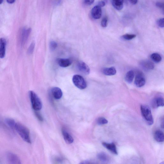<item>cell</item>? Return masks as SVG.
Returning a JSON list of instances; mask_svg holds the SVG:
<instances>
[{
  "label": "cell",
  "mask_w": 164,
  "mask_h": 164,
  "mask_svg": "<svg viewBox=\"0 0 164 164\" xmlns=\"http://www.w3.org/2000/svg\"><path fill=\"white\" fill-rule=\"evenodd\" d=\"M156 5L157 7L160 8V9H163L164 4L163 3L161 2H158L156 3Z\"/></svg>",
  "instance_id": "cell-31"
},
{
  "label": "cell",
  "mask_w": 164,
  "mask_h": 164,
  "mask_svg": "<svg viewBox=\"0 0 164 164\" xmlns=\"http://www.w3.org/2000/svg\"><path fill=\"white\" fill-rule=\"evenodd\" d=\"M97 157L98 159L103 162H108L109 160L108 156L104 152L99 153L97 155Z\"/></svg>",
  "instance_id": "cell-21"
},
{
  "label": "cell",
  "mask_w": 164,
  "mask_h": 164,
  "mask_svg": "<svg viewBox=\"0 0 164 164\" xmlns=\"http://www.w3.org/2000/svg\"><path fill=\"white\" fill-rule=\"evenodd\" d=\"M140 109L142 115L147 124L150 125H152L154 121L150 108L147 106L142 105Z\"/></svg>",
  "instance_id": "cell-3"
},
{
  "label": "cell",
  "mask_w": 164,
  "mask_h": 164,
  "mask_svg": "<svg viewBox=\"0 0 164 164\" xmlns=\"http://www.w3.org/2000/svg\"><path fill=\"white\" fill-rule=\"evenodd\" d=\"M77 66L79 71L84 74L88 75L90 73V68L85 63L81 61H79Z\"/></svg>",
  "instance_id": "cell-5"
},
{
  "label": "cell",
  "mask_w": 164,
  "mask_h": 164,
  "mask_svg": "<svg viewBox=\"0 0 164 164\" xmlns=\"http://www.w3.org/2000/svg\"><path fill=\"white\" fill-rule=\"evenodd\" d=\"M140 65L144 70L149 71L154 69V65L149 60H144L141 62Z\"/></svg>",
  "instance_id": "cell-12"
},
{
  "label": "cell",
  "mask_w": 164,
  "mask_h": 164,
  "mask_svg": "<svg viewBox=\"0 0 164 164\" xmlns=\"http://www.w3.org/2000/svg\"><path fill=\"white\" fill-rule=\"evenodd\" d=\"M5 122L10 128L12 129H14L15 126L16 122L14 120L7 118L5 119Z\"/></svg>",
  "instance_id": "cell-23"
},
{
  "label": "cell",
  "mask_w": 164,
  "mask_h": 164,
  "mask_svg": "<svg viewBox=\"0 0 164 164\" xmlns=\"http://www.w3.org/2000/svg\"><path fill=\"white\" fill-rule=\"evenodd\" d=\"M91 15L92 17L96 19L100 18L102 16L101 7L98 5L93 7L91 10Z\"/></svg>",
  "instance_id": "cell-8"
},
{
  "label": "cell",
  "mask_w": 164,
  "mask_h": 164,
  "mask_svg": "<svg viewBox=\"0 0 164 164\" xmlns=\"http://www.w3.org/2000/svg\"><path fill=\"white\" fill-rule=\"evenodd\" d=\"M14 129L16 130L24 140L27 143H31L29 130L25 126L20 123L16 122Z\"/></svg>",
  "instance_id": "cell-1"
},
{
  "label": "cell",
  "mask_w": 164,
  "mask_h": 164,
  "mask_svg": "<svg viewBox=\"0 0 164 164\" xmlns=\"http://www.w3.org/2000/svg\"><path fill=\"white\" fill-rule=\"evenodd\" d=\"M138 0H128L130 3L133 5H135L137 3Z\"/></svg>",
  "instance_id": "cell-34"
},
{
  "label": "cell",
  "mask_w": 164,
  "mask_h": 164,
  "mask_svg": "<svg viewBox=\"0 0 164 164\" xmlns=\"http://www.w3.org/2000/svg\"><path fill=\"white\" fill-rule=\"evenodd\" d=\"M155 140L159 142H162L164 140V135L162 131L158 130L156 131L154 134Z\"/></svg>",
  "instance_id": "cell-19"
},
{
  "label": "cell",
  "mask_w": 164,
  "mask_h": 164,
  "mask_svg": "<svg viewBox=\"0 0 164 164\" xmlns=\"http://www.w3.org/2000/svg\"><path fill=\"white\" fill-rule=\"evenodd\" d=\"M97 122V124L99 125H104L108 123V120L103 117H100L98 118Z\"/></svg>",
  "instance_id": "cell-24"
},
{
  "label": "cell",
  "mask_w": 164,
  "mask_h": 164,
  "mask_svg": "<svg viewBox=\"0 0 164 164\" xmlns=\"http://www.w3.org/2000/svg\"><path fill=\"white\" fill-rule=\"evenodd\" d=\"M57 46V44L54 41H51L50 43V47L51 51H54L55 50Z\"/></svg>",
  "instance_id": "cell-26"
},
{
  "label": "cell",
  "mask_w": 164,
  "mask_h": 164,
  "mask_svg": "<svg viewBox=\"0 0 164 164\" xmlns=\"http://www.w3.org/2000/svg\"><path fill=\"white\" fill-rule=\"evenodd\" d=\"M7 41L4 38L0 39V58H4L5 54Z\"/></svg>",
  "instance_id": "cell-10"
},
{
  "label": "cell",
  "mask_w": 164,
  "mask_h": 164,
  "mask_svg": "<svg viewBox=\"0 0 164 164\" xmlns=\"http://www.w3.org/2000/svg\"><path fill=\"white\" fill-rule=\"evenodd\" d=\"M106 5L105 2L104 1H101L98 3L97 5L98 6L100 7H103L105 6Z\"/></svg>",
  "instance_id": "cell-33"
},
{
  "label": "cell",
  "mask_w": 164,
  "mask_h": 164,
  "mask_svg": "<svg viewBox=\"0 0 164 164\" xmlns=\"http://www.w3.org/2000/svg\"><path fill=\"white\" fill-rule=\"evenodd\" d=\"M31 32V29H24L22 31L21 35V44L22 46H24L27 40H28Z\"/></svg>",
  "instance_id": "cell-9"
},
{
  "label": "cell",
  "mask_w": 164,
  "mask_h": 164,
  "mask_svg": "<svg viewBox=\"0 0 164 164\" xmlns=\"http://www.w3.org/2000/svg\"><path fill=\"white\" fill-rule=\"evenodd\" d=\"M136 37V35L133 34H126L123 35L122 37L123 39L126 40H130Z\"/></svg>",
  "instance_id": "cell-25"
},
{
  "label": "cell",
  "mask_w": 164,
  "mask_h": 164,
  "mask_svg": "<svg viewBox=\"0 0 164 164\" xmlns=\"http://www.w3.org/2000/svg\"><path fill=\"white\" fill-rule=\"evenodd\" d=\"M85 3L87 5H91L93 3L95 0H84Z\"/></svg>",
  "instance_id": "cell-32"
},
{
  "label": "cell",
  "mask_w": 164,
  "mask_h": 164,
  "mask_svg": "<svg viewBox=\"0 0 164 164\" xmlns=\"http://www.w3.org/2000/svg\"><path fill=\"white\" fill-rule=\"evenodd\" d=\"M91 163L90 162V161H83V162L81 163V164H89Z\"/></svg>",
  "instance_id": "cell-36"
},
{
  "label": "cell",
  "mask_w": 164,
  "mask_h": 164,
  "mask_svg": "<svg viewBox=\"0 0 164 164\" xmlns=\"http://www.w3.org/2000/svg\"><path fill=\"white\" fill-rule=\"evenodd\" d=\"M3 2V0H0V4H1Z\"/></svg>",
  "instance_id": "cell-37"
},
{
  "label": "cell",
  "mask_w": 164,
  "mask_h": 164,
  "mask_svg": "<svg viewBox=\"0 0 164 164\" xmlns=\"http://www.w3.org/2000/svg\"><path fill=\"white\" fill-rule=\"evenodd\" d=\"M108 18L107 17H104L101 22V25L104 28H106L108 26Z\"/></svg>",
  "instance_id": "cell-28"
},
{
  "label": "cell",
  "mask_w": 164,
  "mask_h": 164,
  "mask_svg": "<svg viewBox=\"0 0 164 164\" xmlns=\"http://www.w3.org/2000/svg\"><path fill=\"white\" fill-rule=\"evenodd\" d=\"M164 105V99L162 97H158L155 98L152 102V106L154 108L163 107Z\"/></svg>",
  "instance_id": "cell-16"
},
{
  "label": "cell",
  "mask_w": 164,
  "mask_h": 164,
  "mask_svg": "<svg viewBox=\"0 0 164 164\" xmlns=\"http://www.w3.org/2000/svg\"><path fill=\"white\" fill-rule=\"evenodd\" d=\"M135 74L133 71L131 70L128 72L125 76V80L128 83H132Z\"/></svg>",
  "instance_id": "cell-20"
},
{
  "label": "cell",
  "mask_w": 164,
  "mask_h": 164,
  "mask_svg": "<svg viewBox=\"0 0 164 164\" xmlns=\"http://www.w3.org/2000/svg\"><path fill=\"white\" fill-rule=\"evenodd\" d=\"M35 46V44L34 42H32L28 49V53L29 54H32L34 51Z\"/></svg>",
  "instance_id": "cell-27"
},
{
  "label": "cell",
  "mask_w": 164,
  "mask_h": 164,
  "mask_svg": "<svg viewBox=\"0 0 164 164\" xmlns=\"http://www.w3.org/2000/svg\"><path fill=\"white\" fill-rule=\"evenodd\" d=\"M51 93L53 97L56 99H61L63 95L61 89L58 87H54L51 89Z\"/></svg>",
  "instance_id": "cell-14"
},
{
  "label": "cell",
  "mask_w": 164,
  "mask_h": 164,
  "mask_svg": "<svg viewBox=\"0 0 164 164\" xmlns=\"http://www.w3.org/2000/svg\"><path fill=\"white\" fill-rule=\"evenodd\" d=\"M164 19L163 18L160 19L157 21V25L161 27V28H163L164 26Z\"/></svg>",
  "instance_id": "cell-29"
},
{
  "label": "cell",
  "mask_w": 164,
  "mask_h": 164,
  "mask_svg": "<svg viewBox=\"0 0 164 164\" xmlns=\"http://www.w3.org/2000/svg\"><path fill=\"white\" fill-rule=\"evenodd\" d=\"M150 57L153 61L156 63L160 62L162 59L160 54L157 53L152 54Z\"/></svg>",
  "instance_id": "cell-22"
},
{
  "label": "cell",
  "mask_w": 164,
  "mask_h": 164,
  "mask_svg": "<svg viewBox=\"0 0 164 164\" xmlns=\"http://www.w3.org/2000/svg\"><path fill=\"white\" fill-rule=\"evenodd\" d=\"M7 159L10 164H20L21 161L20 158L16 155L11 153H9L7 155Z\"/></svg>",
  "instance_id": "cell-7"
},
{
  "label": "cell",
  "mask_w": 164,
  "mask_h": 164,
  "mask_svg": "<svg viewBox=\"0 0 164 164\" xmlns=\"http://www.w3.org/2000/svg\"><path fill=\"white\" fill-rule=\"evenodd\" d=\"M135 85L138 87L143 86L146 83L145 79L142 74L138 73L136 75L134 82Z\"/></svg>",
  "instance_id": "cell-6"
},
{
  "label": "cell",
  "mask_w": 164,
  "mask_h": 164,
  "mask_svg": "<svg viewBox=\"0 0 164 164\" xmlns=\"http://www.w3.org/2000/svg\"><path fill=\"white\" fill-rule=\"evenodd\" d=\"M103 145L113 153L115 155H118L116 147L115 144L114 143H108L106 142L102 143Z\"/></svg>",
  "instance_id": "cell-15"
},
{
  "label": "cell",
  "mask_w": 164,
  "mask_h": 164,
  "mask_svg": "<svg viewBox=\"0 0 164 164\" xmlns=\"http://www.w3.org/2000/svg\"><path fill=\"white\" fill-rule=\"evenodd\" d=\"M104 74L107 76H112L115 75L116 71L114 67L104 68L102 70Z\"/></svg>",
  "instance_id": "cell-18"
},
{
  "label": "cell",
  "mask_w": 164,
  "mask_h": 164,
  "mask_svg": "<svg viewBox=\"0 0 164 164\" xmlns=\"http://www.w3.org/2000/svg\"><path fill=\"white\" fill-rule=\"evenodd\" d=\"M35 116H36L38 120H39L41 122H42L43 121V117L41 115L39 112H38L37 111H36L35 112Z\"/></svg>",
  "instance_id": "cell-30"
},
{
  "label": "cell",
  "mask_w": 164,
  "mask_h": 164,
  "mask_svg": "<svg viewBox=\"0 0 164 164\" xmlns=\"http://www.w3.org/2000/svg\"><path fill=\"white\" fill-rule=\"evenodd\" d=\"M15 0H7V1L8 3L9 4H13L14 3Z\"/></svg>",
  "instance_id": "cell-35"
},
{
  "label": "cell",
  "mask_w": 164,
  "mask_h": 164,
  "mask_svg": "<svg viewBox=\"0 0 164 164\" xmlns=\"http://www.w3.org/2000/svg\"><path fill=\"white\" fill-rule=\"evenodd\" d=\"M29 94L33 109L35 111L40 110L42 108V103L40 98L32 91H30Z\"/></svg>",
  "instance_id": "cell-2"
},
{
  "label": "cell",
  "mask_w": 164,
  "mask_h": 164,
  "mask_svg": "<svg viewBox=\"0 0 164 164\" xmlns=\"http://www.w3.org/2000/svg\"><path fill=\"white\" fill-rule=\"evenodd\" d=\"M62 132L63 136L65 142L68 144L72 143L73 142L74 139L72 136L64 128H62Z\"/></svg>",
  "instance_id": "cell-13"
},
{
  "label": "cell",
  "mask_w": 164,
  "mask_h": 164,
  "mask_svg": "<svg viewBox=\"0 0 164 164\" xmlns=\"http://www.w3.org/2000/svg\"><path fill=\"white\" fill-rule=\"evenodd\" d=\"M73 83L77 88L80 89H84L86 88L87 84L84 78L81 76L78 75H74L73 77Z\"/></svg>",
  "instance_id": "cell-4"
},
{
  "label": "cell",
  "mask_w": 164,
  "mask_h": 164,
  "mask_svg": "<svg viewBox=\"0 0 164 164\" xmlns=\"http://www.w3.org/2000/svg\"><path fill=\"white\" fill-rule=\"evenodd\" d=\"M113 6L117 10H121L124 7V0H111Z\"/></svg>",
  "instance_id": "cell-17"
},
{
  "label": "cell",
  "mask_w": 164,
  "mask_h": 164,
  "mask_svg": "<svg viewBox=\"0 0 164 164\" xmlns=\"http://www.w3.org/2000/svg\"><path fill=\"white\" fill-rule=\"evenodd\" d=\"M57 61L60 67L64 68L69 67L72 63L71 60L68 58H59L57 59Z\"/></svg>",
  "instance_id": "cell-11"
}]
</instances>
